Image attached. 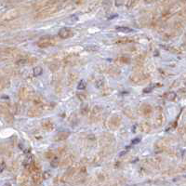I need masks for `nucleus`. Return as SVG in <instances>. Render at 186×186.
I'll return each instance as SVG.
<instances>
[{
  "instance_id": "aec40b11",
  "label": "nucleus",
  "mask_w": 186,
  "mask_h": 186,
  "mask_svg": "<svg viewBox=\"0 0 186 186\" xmlns=\"http://www.w3.org/2000/svg\"><path fill=\"white\" fill-rule=\"evenodd\" d=\"M46 157L53 158V157H54V155H53L51 152H48V153H47V154H46Z\"/></svg>"
},
{
  "instance_id": "9b49d317",
  "label": "nucleus",
  "mask_w": 186,
  "mask_h": 186,
  "mask_svg": "<svg viewBox=\"0 0 186 186\" xmlns=\"http://www.w3.org/2000/svg\"><path fill=\"white\" fill-rule=\"evenodd\" d=\"M176 97H177V94L174 91H169L165 95V98H166V100H168V101H174Z\"/></svg>"
},
{
  "instance_id": "39448f33",
  "label": "nucleus",
  "mask_w": 186,
  "mask_h": 186,
  "mask_svg": "<svg viewBox=\"0 0 186 186\" xmlns=\"http://www.w3.org/2000/svg\"><path fill=\"white\" fill-rule=\"evenodd\" d=\"M119 124H120V118L118 117H112L109 121V126L111 129H115V127H117L119 126Z\"/></svg>"
},
{
  "instance_id": "423d86ee",
  "label": "nucleus",
  "mask_w": 186,
  "mask_h": 186,
  "mask_svg": "<svg viewBox=\"0 0 186 186\" xmlns=\"http://www.w3.org/2000/svg\"><path fill=\"white\" fill-rule=\"evenodd\" d=\"M70 32H71V31H70V29L66 28V27H63L59 31V36L61 37V38H63V39H66V38H68V37H69Z\"/></svg>"
},
{
  "instance_id": "a211bd4d",
  "label": "nucleus",
  "mask_w": 186,
  "mask_h": 186,
  "mask_svg": "<svg viewBox=\"0 0 186 186\" xmlns=\"http://www.w3.org/2000/svg\"><path fill=\"white\" fill-rule=\"evenodd\" d=\"M146 129H150V127H149V125L148 124H146V123H144V124H142V131H145V132H148V130ZM150 130V129H149Z\"/></svg>"
},
{
  "instance_id": "ddd939ff",
  "label": "nucleus",
  "mask_w": 186,
  "mask_h": 186,
  "mask_svg": "<svg viewBox=\"0 0 186 186\" xmlns=\"http://www.w3.org/2000/svg\"><path fill=\"white\" fill-rule=\"evenodd\" d=\"M89 107L88 104H83L81 106V108H80V112H81V114H87L89 113Z\"/></svg>"
},
{
  "instance_id": "f3484780",
  "label": "nucleus",
  "mask_w": 186,
  "mask_h": 186,
  "mask_svg": "<svg viewBox=\"0 0 186 186\" xmlns=\"http://www.w3.org/2000/svg\"><path fill=\"white\" fill-rule=\"evenodd\" d=\"M59 163H60L59 158H57V157H53V158H52V161H51V166H52L53 168L58 167V165H59Z\"/></svg>"
},
{
  "instance_id": "7ed1b4c3",
  "label": "nucleus",
  "mask_w": 186,
  "mask_h": 186,
  "mask_svg": "<svg viewBox=\"0 0 186 186\" xmlns=\"http://www.w3.org/2000/svg\"><path fill=\"white\" fill-rule=\"evenodd\" d=\"M42 127L46 130L50 131L53 129V127H54V124H53V122L51 120H49V119H45L42 122Z\"/></svg>"
},
{
  "instance_id": "4be33fe9",
  "label": "nucleus",
  "mask_w": 186,
  "mask_h": 186,
  "mask_svg": "<svg viewBox=\"0 0 186 186\" xmlns=\"http://www.w3.org/2000/svg\"><path fill=\"white\" fill-rule=\"evenodd\" d=\"M25 63H26V60H25V59L20 60V61H17V63H18V64H24Z\"/></svg>"
},
{
  "instance_id": "f03ea898",
  "label": "nucleus",
  "mask_w": 186,
  "mask_h": 186,
  "mask_svg": "<svg viewBox=\"0 0 186 186\" xmlns=\"http://www.w3.org/2000/svg\"><path fill=\"white\" fill-rule=\"evenodd\" d=\"M102 112V107L96 105V106H95L94 108L92 109V112H91V118L94 119V120H97V119H98L99 117H100Z\"/></svg>"
},
{
  "instance_id": "4468645a",
  "label": "nucleus",
  "mask_w": 186,
  "mask_h": 186,
  "mask_svg": "<svg viewBox=\"0 0 186 186\" xmlns=\"http://www.w3.org/2000/svg\"><path fill=\"white\" fill-rule=\"evenodd\" d=\"M117 30L118 32H123V33H130L133 30L129 27H124V26H121V27H117Z\"/></svg>"
},
{
  "instance_id": "1a4fd4ad",
  "label": "nucleus",
  "mask_w": 186,
  "mask_h": 186,
  "mask_svg": "<svg viewBox=\"0 0 186 186\" xmlns=\"http://www.w3.org/2000/svg\"><path fill=\"white\" fill-rule=\"evenodd\" d=\"M40 109H39V107L38 106H36V107H33V108H31L30 110H29L28 112V114L30 115V117H37L38 114H40Z\"/></svg>"
},
{
  "instance_id": "f257e3e1",
  "label": "nucleus",
  "mask_w": 186,
  "mask_h": 186,
  "mask_svg": "<svg viewBox=\"0 0 186 186\" xmlns=\"http://www.w3.org/2000/svg\"><path fill=\"white\" fill-rule=\"evenodd\" d=\"M55 43V40L52 36L50 35H47V36H43L38 40L37 42V46L39 48H48L50 46H53Z\"/></svg>"
},
{
  "instance_id": "dca6fc26",
  "label": "nucleus",
  "mask_w": 186,
  "mask_h": 186,
  "mask_svg": "<svg viewBox=\"0 0 186 186\" xmlns=\"http://www.w3.org/2000/svg\"><path fill=\"white\" fill-rule=\"evenodd\" d=\"M163 120H164V117L162 114H159L157 115V118H156V123H157L158 126H161L163 124Z\"/></svg>"
},
{
  "instance_id": "412c9836",
  "label": "nucleus",
  "mask_w": 186,
  "mask_h": 186,
  "mask_svg": "<svg viewBox=\"0 0 186 186\" xmlns=\"http://www.w3.org/2000/svg\"><path fill=\"white\" fill-rule=\"evenodd\" d=\"M140 142V138H137V139H134L132 140V144H136V143H139Z\"/></svg>"
},
{
  "instance_id": "20e7f679",
  "label": "nucleus",
  "mask_w": 186,
  "mask_h": 186,
  "mask_svg": "<svg viewBox=\"0 0 186 186\" xmlns=\"http://www.w3.org/2000/svg\"><path fill=\"white\" fill-rule=\"evenodd\" d=\"M31 94H32V90L28 89L27 88H23V89H20V96L22 99H23V100L28 99L31 96Z\"/></svg>"
},
{
  "instance_id": "9d476101",
  "label": "nucleus",
  "mask_w": 186,
  "mask_h": 186,
  "mask_svg": "<svg viewBox=\"0 0 186 186\" xmlns=\"http://www.w3.org/2000/svg\"><path fill=\"white\" fill-rule=\"evenodd\" d=\"M140 111H142V114L149 115L151 114V112H152V107L150 105H148V104H143L142 106V108H140Z\"/></svg>"
},
{
  "instance_id": "6e6552de",
  "label": "nucleus",
  "mask_w": 186,
  "mask_h": 186,
  "mask_svg": "<svg viewBox=\"0 0 186 186\" xmlns=\"http://www.w3.org/2000/svg\"><path fill=\"white\" fill-rule=\"evenodd\" d=\"M143 74H135L133 76H130V80L133 82V83H140L143 80Z\"/></svg>"
},
{
  "instance_id": "6ab92c4d",
  "label": "nucleus",
  "mask_w": 186,
  "mask_h": 186,
  "mask_svg": "<svg viewBox=\"0 0 186 186\" xmlns=\"http://www.w3.org/2000/svg\"><path fill=\"white\" fill-rule=\"evenodd\" d=\"M153 89H154V87H151V86H149V87H147V88H145L143 89V92L144 93H148V92H151L152 90H153Z\"/></svg>"
},
{
  "instance_id": "f8f14e48",
  "label": "nucleus",
  "mask_w": 186,
  "mask_h": 186,
  "mask_svg": "<svg viewBox=\"0 0 186 186\" xmlns=\"http://www.w3.org/2000/svg\"><path fill=\"white\" fill-rule=\"evenodd\" d=\"M43 73V69L41 66H36V67L34 68V70H33V74H34V76H41Z\"/></svg>"
},
{
  "instance_id": "0eeeda50",
  "label": "nucleus",
  "mask_w": 186,
  "mask_h": 186,
  "mask_svg": "<svg viewBox=\"0 0 186 186\" xmlns=\"http://www.w3.org/2000/svg\"><path fill=\"white\" fill-rule=\"evenodd\" d=\"M68 136H69V132H67V131H61V132H59V133H58V134L56 135L55 140H59V142H61V140H63L67 139Z\"/></svg>"
},
{
  "instance_id": "2eb2a0df",
  "label": "nucleus",
  "mask_w": 186,
  "mask_h": 186,
  "mask_svg": "<svg viewBox=\"0 0 186 186\" xmlns=\"http://www.w3.org/2000/svg\"><path fill=\"white\" fill-rule=\"evenodd\" d=\"M86 88V82L84 80H80L77 84V89L78 90H84Z\"/></svg>"
}]
</instances>
